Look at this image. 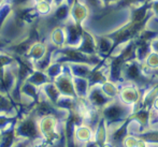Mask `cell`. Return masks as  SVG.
Instances as JSON below:
<instances>
[{"instance_id":"obj_1","label":"cell","mask_w":158,"mask_h":147,"mask_svg":"<svg viewBox=\"0 0 158 147\" xmlns=\"http://www.w3.org/2000/svg\"><path fill=\"white\" fill-rule=\"evenodd\" d=\"M14 134L19 141H27L30 143L41 139L38 128V119L31 111L16 118L14 125Z\"/></svg>"},{"instance_id":"obj_2","label":"cell","mask_w":158,"mask_h":147,"mask_svg":"<svg viewBox=\"0 0 158 147\" xmlns=\"http://www.w3.org/2000/svg\"><path fill=\"white\" fill-rule=\"evenodd\" d=\"M101 117L106 122V126H114L124 122L132 115V108L124 104L118 99H114L101 111Z\"/></svg>"},{"instance_id":"obj_3","label":"cell","mask_w":158,"mask_h":147,"mask_svg":"<svg viewBox=\"0 0 158 147\" xmlns=\"http://www.w3.org/2000/svg\"><path fill=\"white\" fill-rule=\"evenodd\" d=\"M142 92H143V90L135 84L123 82L119 84V92L117 99L126 105L131 106L133 112V108L140 104Z\"/></svg>"},{"instance_id":"obj_4","label":"cell","mask_w":158,"mask_h":147,"mask_svg":"<svg viewBox=\"0 0 158 147\" xmlns=\"http://www.w3.org/2000/svg\"><path fill=\"white\" fill-rule=\"evenodd\" d=\"M86 100H87V102L89 103L90 106H93V108L98 111H101L104 106H106L114 99H111L110 97H108L103 92V90L100 87V85H94V86H90L89 91L87 93V97H86Z\"/></svg>"},{"instance_id":"obj_5","label":"cell","mask_w":158,"mask_h":147,"mask_svg":"<svg viewBox=\"0 0 158 147\" xmlns=\"http://www.w3.org/2000/svg\"><path fill=\"white\" fill-rule=\"evenodd\" d=\"M73 140L74 143L79 145H85L94 141V129L85 122L75 125L73 130Z\"/></svg>"},{"instance_id":"obj_6","label":"cell","mask_w":158,"mask_h":147,"mask_svg":"<svg viewBox=\"0 0 158 147\" xmlns=\"http://www.w3.org/2000/svg\"><path fill=\"white\" fill-rule=\"evenodd\" d=\"M66 64L68 66L71 75L74 77H85V79H87L92 70L94 69L93 66L88 63H84V62H69V63Z\"/></svg>"},{"instance_id":"obj_7","label":"cell","mask_w":158,"mask_h":147,"mask_svg":"<svg viewBox=\"0 0 158 147\" xmlns=\"http://www.w3.org/2000/svg\"><path fill=\"white\" fill-rule=\"evenodd\" d=\"M73 85H74V90L77 98H83L86 99L87 93L89 91V83L88 80L85 77H74L73 76Z\"/></svg>"},{"instance_id":"obj_8","label":"cell","mask_w":158,"mask_h":147,"mask_svg":"<svg viewBox=\"0 0 158 147\" xmlns=\"http://www.w3.org/2000/svg\"><path fill=\"white\" fill-rule=\"evenodd\" d=\"M146 73L154 75V73L158 71V53L155 51H151L143 62H141Z\"/></svg>"},{"instance_id":"obj_9","label":"cell","mask_w":158,"mask_h":147,"mask_svg":"<svg viewBox=\"0 0 158 147\" xmlns=\"http://www.w3.org/2000/svg\"><path fill=\"white\" fill-rule=\"evenodd\" d=\"M17 142L14 134V127L3 131L0 134V147H13Z\"/></svg>"},{"instance_id":"obj_10","label":"cell","mask_w":158,"mask_h":147,"mask_svg":"<svg viewBox=\"0 0 158 147\" xmlns=\"http://www.w3.org/2000/svg\"><path fill=\"white\" fill-rule=\"evenodd\" d=\"M100 87L103 90V92L108 97H110L111 99H117L119 92V84L114 83V82H111V81H106L104 83H102L100 85Z\"/></svg>"},{"instance_id":"obj_11","label":"cell","mask_w":158,"mask_h":147,"mask_svg":"<svg viewBox=\"0 0 158 147\" xmlns=\"http://www.w3.org/2000/svg\"><path fill=\"white\" fill-rule=\"evenodd\" d=\"M138 137L148 144H158V128H146Z\"/></svg>"},{"instance_id":"obj_12","label":"cell","mask_w":158,"mask_h":147,"mask_svg":"<svg viewBox=\"0 0 158 147\" xmlns=\"http://www.w3.org/2000/svg\"><path fill=\"white\" fill-rule=\"evenodd\" d=\"M151 46H152V50L158 53V38L155 39L154 41L151 42Z\"/></svg>"}]
</instances>
